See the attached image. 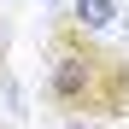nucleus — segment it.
I'll list each match as a JSON object with an SVG mask.
<instances>
[{
  "label": "nucleus",
  "mask_w": 129,
  "mask_h": 129,
  "mask_svg": "<svg viewBox=\"0 0 129 129\" xmlns=\"http://www.w3.org/2000/svg\"><path fill=\"white\" fill-rule=\"evenodd\" d=\"M41 106L59 123L129 117V47L82 29L71 12H53L41 35Z\"/></svg>",
  "instance_id": "nucleus-1"
},
{
  "label": "nucleus",
  "mask_w": 129,
  "mask_h": 129,
  "mask_svg": "<svg viewBox=\"0 0 129 129\" xmlns=\"http://www.w3.org/2000/svg\"><path fill=\"white\" fill-rule=\"evenodd\" d=\"M64 12H71L82 29H94V35H106L112 24H123V6H117V0H71Z\"/></svg>",
  "instance_id": "nucleus-2"
},
{
  "label": "nucleus",
  "mask_w": 129,
  "mask_h": 129,
  "mask_svg": "<svg viewBox=\"0 0 129 129\" xmlns=\"http://www.w3.org/2000/svg\"><path fill=\"white\" fill-rule=\"evenodd\" d=\"M64 129H88V123H64Z\"/></svg>",
  "instance_id": "nucleus-3"
}]
</instances>
